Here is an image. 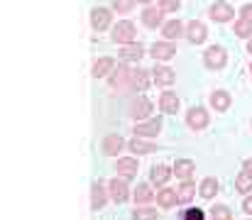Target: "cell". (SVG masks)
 I'll return each mask as SVG.
<instances>
[{
	"mask_svg": "<svg viewBox=\"0 0 252 220\" xmlns=\"http://www.w3.org/2000/svg\"><path fill=\"white\" fill-rule=\"evenodd\" d=\"M132 76L135 69H130L127 64H118V69L110 71V88H118V91H132Z\"/></svg>",
	"mask_w": 252,
	"mask_h": 220,
	"instance_id": "1",
	"label": "cell"
},
{
	"mask_svg": "<svg viewBox=\"0 0 252 220\" xmlns=\"http://www.w3.org/2000/svg\"><path fill=\"white\" fill-rule=\"evenodd\" d=\"M203 64H206V69H213V71H218V69H223L225 64H228V54H225V49L223 47H208L206 52H203Z\"/></svg>",
	"mask_w": 252,
	"mask_h": 220,
	"instance_id": "2",
	"label": "cell"
},
{
	"mask_svg": "<svg viewBox=\"0 0 252 220\" xmlns=\"http://www.w3.org/2000/svg\"><path fill=\"white\" fill-rule=\"evenodd\" d=\"M108 193L115 203H125L130 198V186H127V179L125 176H115L108 181Z\"/></svg>",
	"mask_w": 252,
	"mask_h": 220,
	"instance_id": "3",
	"label": "cell"
},
{
	"mask_svg": "<svg viewBox=\"0 0 252 220\" xmlns=\"http://www.w3.org/2000/svg\"><path fill=\"white\" fill-rule=\"evenodd\" d=\"M135 25L130 22V20H120L115 27H113V42L115 44H130V42H135Z\"/></svg>",
	"mask_w": 252,
	"mask_h": 220,
	"instance_id": "4",
	"label": "cell"
},
{
	"mask_svg": "<svg viewBox=\"0 0 252 220\" xmlns=\"http://www.w3.org/2000/svg\"><path fill=\"white\" fill-rule=\"evenodd\" d=\"M108 198H110L108 186L103 181H93V186H91V211H103Z\"/></svg>",
	"mask_w": 252,
	"mask_h": 220,
	"instance_id": "5",
	"label": "cell"
},
{
	"mask_svg": "<svg viewBox=\"0 0 252 220\" xmlns=\"http://www.w3.org/2000/svg\"><path fill=\"white\" fill-rule=\"evenodd\" d=\"M208 120H211V118H208V110L201 108V105H196V108H191V110L186 113V125H189L191 130H196V132L203 130V127L208 125Z\"/></svg>",
	"mask_w": 252,
	"mask_h": 220,
	"instance_id": "6",
	"label": "cell"
},
{
	"mask_svg": "<svg viewBox=\"0 0 252 220\" xmlns=\"http://www.w3.org/2000/svg\"><path fill=\"white\" fill-rule=\"evenodd\" d=\"M110 20H113V15H110L108 7H93V10H91V27H93L95 32L108 30V27H110Z\"/></svg>",
	"mask_w": 252,
	"mask_h": 220,
	"instance_id": "7",
	"label": "cell"
},
{
	"mask_svg": "<svg viewBox=\"0 0 252 220\" xmlns=\"http://www.w3.org/2000/svg\"><path fill=\"white\" fill-rule=\"evenodd\" d=\"M159 130H162V118H150V120H142V123L135 125V135L147 137V140L150 137H157Z\"/></svg>",
	"mask_w": 252,
	"mask_h": 220,
	"instance_id": "8",
	"label": "cell"
},
{
	"mask_svg": "<svg viewBox=\"0 0 252 220\" xmlns=\"http://www.w3.org/2000/svg\"><path fill=\"white\" fill-rule=\"evenodd\" d=\"M211 17H213L216 22H230V20L235 17V10H233V5H230V2L218 0V2H213V5H211Z\"/></svg>",
	"mask_w": 252,
	"mask_h": 220,
	"instance_id": "9",
	"label": "cell"
},
{
	"mask_svg": "<svg viewBox=\"0 0 252 220\" xmlns=\"http://www.w3.org/2000/svg\"><path fill=\"white\" fill-rule=\"evenodd\" d=\"M186 37H189V42H191V44H203V42H206V37H208V30H206V25H203V22L191 20V22L186 25Z\"/></svg>",
	"mask_w": 252,
	"mask_h": 220,
	"instance_id": "10",
	"label": "cell"
},
{
	"mask_svg": "<svg viewBox=\"0 0 252 220\" xmlns=\"http://www.w3.org/2000/svg\"><path fill=\"white\" fill-rule=\"evenodd\" d=\"M127 145L118 132H110V135H105L103 137V145H100V149H103V154H108V157H118V152H123V147Z\"/></svg>",
	"mask_w": 252,
	"mask_h": 220,
	"instance_id": "11",
	"label": "cell"
},
{
	"mask_svg": "<svg viewBox=\"0 0 252 220\" xmlns=\"http://www.w3.org/2000/svg\"><path fill=\"white\" fill-rule=\"evenodd\" d=\"M152 57H155V62H169V59H174L176 57V47L171 44V42H155L152 44Z\"/></svg>",
	"mask_w": 252,
	"mask_h": 220,
	"instance_id": "12",
	"label": "cell"
},
{
	"mask_svg": "<svg viewBox=\"0 0 252 220\" xmlns=\"http://www.w3.org/2000/svg\"><path fill=\"white\" fill-rule=\"evenodd\" d=\"M155 108H152V103L147 100V98H137L132 105H130V115L137 120V123H142V120H150V113H152Z\"/></svg>",
	"mask_w": 252,
	"mask_h": 220,
	"instance_id": "13",
	"label": "cell"
},
{
	"mask_svg": "<svg viewBox=\"0 0 252 220\" xmlns=\"http://www.w3.org/2000/svg\"><path fill=\"white\" fill-rule=\"evenodd\" d=\"M145 57V47L140 42H130V44H120V59L123 62H137Z\"/></svg>",
	"mask_w": 252,
	"mask_h": 220,
	"instance_id": "14",
	"label": "cell"
},
{
	"mask_svg": "<svg viewBox=\"0 0 252 220\" xmlns=\"http://www.w3.org/2000/svg\"><path fill=\"white\" fill-rule=\"evenodd\" d=\"M137 159H132V157H120L118 159V164H115V171H118V176H125V179H132V176H137Z\"/></svg>",
	"mask_w": 252,
	"mask_h": 220,
	"instance_id": "15",
	"label": "cell"
},
{
	"mask_svg": "<svg viewBox=\"0 0 252 220\" xmlns=\"http://www.w3.org/2000/svg\"><path fill=\"white\" fill-rule=\"evenodd\" d=\"M162 34H164V39L174 42V39H179V37L186 34V27H184L181 20H169V22L162 25Z\"/></svg>",
	"mask_w": 252,
	"mask_h": 220,
	"instance_id": "16",
	"label": "cell"
},
{
	"mask_svg": "<svg viewBox=\"0 0 252 220\" xmlns=\"http://www.w3.org/2000/svg\"><path fill=\"white\" fill-rule=\"evenodd\" d=\"M162 20H164V10L162 7H145V12H142V25L145 27L155 30V27L162 25Z\"/></svg>",
	"mask_w": 252,
	"mask_h": 220,
	"instance_id": "17",
	"label": "cell"
},
{
	"mask_svg": "<svg viewBox=\"0 0 252 220\" xmlns=\"http://www.w3.org/2000/svg\"><path fill=\"white\" fill-rule=\"evenodd\" d=\"M171 169H174V174H176L181 181H191V176H193V171H196V164H193L191 159H176Z\"/></svg>",
	"mask_w": 252,
	"mask_h": 220,
	"instance_id": "18",
	"label": "cell"
},
{
	"mask_svg": "<svg viewBox=\"0 0 252 220\" xmlns=\"http://www.w3.org/2000/svg\"><path fill=\"white\" fill-rule=\"evenodd\" d=\"M171 176H174V169H169L167 164H157V166H152V171H150V181H152L155 186H164Z\"/></svg>",
	"mask_w": 252,
	"mask_h": 220,
	"instance_id": "19",
	"label": "cell"
},
{
	"mask_svg": "<svg viewBox=\"0 0 252 220\" xmlns=\"http://www.w3.org/2000/svg\"><path fill=\"white\" fill-rule=\"evenodd\" d=\"M174 78H176L174 69H169V66H164V64H157L155 71H152V81H155L157 86H171Z\"/></svg>",
	"mask_w": 252,
	"mask_h": 220,
	"instance_id": "20",
	"label": "cell"
},
{
	"mask_svg": "<svg viewBox=\"0 0 252 220\" xmlns=\"http://www.w3.org/2000/svg\"><path fill=\"white\" fill-rule=\"evenodd\" d=\"M230 93L228 91H213L211 93V108H216V113H225L230 108Z\"/></svg>",
	"mask_w": 252,
	"mask_h": 220,
	"instance_id": "21",
	"label": "cell"
},
{
	"mask_svg": "<svg viewBox=\"0 0 252 220\" xmlns=\"http://www.w3.org/2000/svg\"><path fill=\"white\" fill-rule=\"evenodd\" d=\"M127 149L135 152V154H152V152H157V147L152 145V142H147V137H140V135H135L127 142Z\"/></svg>",
	"mask_w": 252,
	"mask_h": 220,
	"instance_id": "22",
	"label": "cell"
},
{
	"mask_svg": "<svg viewBox=\"0 0 252 220\" xmlns=\"http://www.w3.org/2000/svg\"><path fill=\"white\" fill-rule=\"evenodd\" d=\"M179 105H181V100H179V95H176V93L167 91V93H162V95H159V108H162V113L171 115V113H176V110H179Z\"/></svg>",
	"mask_w": 252,
	"mask_h": 220,
	"instance_id": "23",
	"label": "cell"
},
{
	"mask_svg": "<svg viewBox=\"0 0 252 220\" xmlns=\"http://www.w3.org/2000/svg\"><path fill=\"white\" fill-rule=\"evenodd\" d=\"M115 69V59L110 57H100L95 64H93V78H103V76H110V71Z\"/></svg>",
	"mask_w": 252,
	"mask_h": 220,
	"instance_id": "24",
	"label": "cell"
},
{
	"mask_svg": "<svg viewBox=\"0 0 252 220\" xmlns=\"http://www.w3.org/2000/svg\"><path fill=\"white\" fill-rule=\"evenodd\" d=\"M150 73L145 69H135V76H132V91L130 93H145L147 86H150Z\"/></svg>",
	"mask_w": 252,
	"mask_h": 220,
	"instance_id": "25",
	"label": "cell"
},
{
	"mask_svg": "<svg viewBox=\"0 0 252 220\" xmlns=\"http://www.w3.org/2000/svg\"><path fill=\"white\" fill-rule=\"evenodd\" d=\"M196 191H198V189H196L193 181H184V184L176 189V193H179V203H181V206H189V203L193 201Z\"/></svg>",
	"mask_w": 252,
	"mask_h": 220,
	"instance_id": "26",
	"label": "cell"
},
{
	"mask_svg": "<svg viewBox=\"0 0 252 220\" xmlns=\"http://www.w3.org/2000/svg\"><path fill=\"white\" fill-rule=\"evenodd\" d=\"M157 203H159L162 208L176 206V203H179V193H176V189H162V191H157Z\"/></svg>",
	"mask_w": 252,
	"mask_h": 220,
	"instance_id": "27",
	"label": "cell"
},
{
	"mask_svg": "<svg viewBox=\"0 0 252 220\" xmlns=\"http://www.w3.org/2000/svg\"><path fill=\"white\" fill-rule=\"evenodd\" d=\"M132 198H135V203L145 206V203H150V201L155 198V191H152V186H150V184H137V189H135Z\"/></svg>",
	"mask_w": 252,
	"mask_h": 220,
	"instance_id": "28",
	"label": "cell"
},
{
	"mask_svg": "<svg viewBox=\"0 0 252 220\" xmlns=\"http://www.w3.org/2000/svg\"><path fill=\"white\" fill-rule=\"evenodd\" d=\"M216 193H218V181H216L213 176L203 179V181H201V186H198V196L208 201V198H213Z\"/></svg>",
	"mask_w": 252,
	"mask_h": 220,
	"instance_id": "29",
	"label": "cell"
},
{
	"mask_svg": "<svg viewBox=\"0 0 252 220\" xmlns=\"http://www.w3.org/2000/svg\"><path fill=\"white\" fill-rule=\"evenodd\" d=\"M235 191H240L243 196H248L252 191V174L250 171H240L235 176Z\"/></svg>",
	"mask_w": 252,
	"mask_h": 220,
	"instance_id": "30",
	"label": "cell"
},
{
	"mask_svg": "<svg viewBox=\"0 0 252 220\" xmlns=\"http://www.w3.org/2000/svg\"><path fill=\"white\" fill-rule=\"evenodd\" d=\"M233 30H235V34L238 37H243V39H250L252 37V22L250 20H235V25H233Z\"/></svg>",
	"mask_w": 252,
	"mask_h": 220,
	"instance_id": "31",
	"label": "cell"
},
{
	"mask_svg": "<svg viewBox=\"0 0 252 220\" xmlns=\"http://www.w3.org/2000/svg\"><path fill=\"white\" fill-rule=\"evenodd\" d=\"M179 220H206V213L201 211V208H184L181 211V216H179Z\"/></svg>",
	"mask_w": 252,
	"mask_h": 220,
	"instance_id": "32",
	"label": "cell"
},
{
	"mask_svg": "<svg viewBox=\"0 0 252 220\" xmlns=\"http://www.w3.org/2000/svg\"><path fill=\"white\" fill-rule=\"evenodd\" d=\"M211 218L213 220H230L233 213H230L228 206H213V208H211Z\"/></svg>",
	"mask_w": 252,
	"mask_h": 220,
	"instance_id": "33",
	"label": "cell"
},
{
	"mask_svg": "<svg viewBox=\"0 0 252 220\" xmlns=\"http://www.w3.org/2000/svg\"><path fill=\"white\" fill-rule=\"evenodd\" d=\"M132 220H157V211L155 208H137L135 213H132Z\"/></svg>",
	"mask_w": 252,
	"mask_h": 220,
	"instance_id": "34",
	"label": "cell"
},
{
	"mask_svg": "<svg viewBox=\"0 0 252 220\" xmlns=\"http://www.w3.org/2000/svg\"><path fill=\"white\" fill-rule=\"evenodd\" d=\"M137 0H113V10L115 12H120V15H125V12H130L132 10V5H135Z\"/></svg>",
	"mask_w": 252,
	"mask_h": 220,
	"instance_id": "35",
	"label": "cell"
},
{
	"mask_svg": "<svg viewBox=\"0 0 252 220\" xmlns=\"http://www.w3.org/2000/svg\"><path fill=\"white\" fill-rule=\"evenodd\" d=\"M179 5H181V0H162V2H159V7H162L164 12H176Z\"/></svg>",
	"mask_w": 252,
	"mask_h": 220,
	"instance_id": "36",
	"label": "cell"
},
{
	"mask_svg": "<svg viewBox=\"0 0 252 220\" xmlns=\"http://www.w3.org/2000/svg\"><path fill=\"white\" fill-rule=\"evenodd\" d=\"M240 17L252 22V2H248V5H243V7H240Z\"/></svg>",
	"mask_w": 252,
	"mask_h": 220,
	"instance_id": "37",
	"label": "cell"
},
{
	"mask_svg": "<svg viewBox=\"0 0 252 220\" xmlns=\"http://www.w3.org/2000/svg\"><path fill=\"white\" fill-rule=\"evenodd\" d=\"M243 211H245L248 216H252V196L250 193H248V196H245V201H243Z\"/></svg>",
	"mask_w": 252,
	"mask_h": 220,
	"instance_id": "38",
	"label": "cell"
},
{
	"mask_svg": "<svg viewBox=\"0 0 252 220\" xmlns=\"http://www.w3.org/2000/svg\"><path fill=\"white\" fill-rule=\"evenodd\" d=\"M243 169H245V171H250V174H252V159H245V164H243Z\"/></svg>",
	"mask_w": 252,
	"mask_h": 220,
	"instance_id": "39",
	"label": "cell"
},
{
	"mask_svg": "<svg viewBox=\"0 0 252 220\" xmlns=\"http://www.w3.org/2000/svg\"><path fill=\"white\" fill-rule=\"evenodd\" d=\"M248 52H250V54H252V37H250V39H248Z\"/></svg>",
	"mask_w": 252,
	"mask_h": 220,
	"instance_id": "40",
	"label": "cell"
},
{
	"mask_svg": "<svg viewBox=\"0 0 252 220\" xmlns=\"http://www.w3.org/2000/svg\"><path fill=\"white\" fill-rule=\"evenodd\" d=\"M137 2H145V5H147V2H152V0H137Z\"/></svg>",
	"mask_w": 252,
	"mask_h": 220,
	"instance_id": "41",
	"label": "cell"
},
{
	"mask_svg": "<svg viewBox=\"0 0 252 220\" xmlns=\"http://www.w3.org/2000/svg\"><path fill=\"white\" fill-rule=\"evenodd\" d=\"M250 73H252V64H250Z\"/></svg>",
	"mask_w": 252,
	"mask_h": 220,
	"instance_id": "42",
	"label": "cell"
},
{
	"mask_svg": "<svg viewBox=\"0 0 252 220\" xmlns=\"http://www.w3.org/2000/svg\"><path fill=\"white\" fill-rule=\"evenodd\" d=\"M250 220H252V218H250Z\"/></svg>",
	"mask_w": 252,
	"mask_h": 220,
	"instance_id": "43",
	"label": "cell"
}]
</instances>
